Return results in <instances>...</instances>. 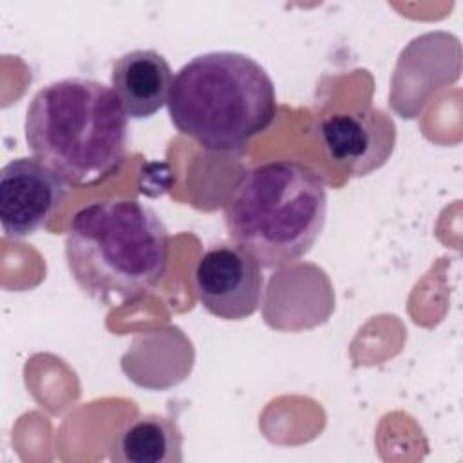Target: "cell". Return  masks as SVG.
Wrapping results in <instances>:
<instances>
[{"label": "cell", "mask_w": 463, "mask_h": 463, "mask_svg": "<svg viewBox=\"0 0 463 463\" xmlns=\"http://www.w3.org/2000/svg\"><path fill=\"white\" fill-rule=\"evenodd\" d=\"M63 251L76 286L98 304L119 307L150 293L165 277L170 235L148 204L105 199L72 215Z\"/></svg>", "instance_id": "1"}, {"label": "cell", "mask_w": 463, "mask_h": 463, "mask_svg": "<svg viewBox=\"0 0 463 463\" xmlns=\"http://www.w3.org/2000/svg\"><path fill=\"white\" fill-rule=\"evenodd\" d=\"M34 159L65 184L90 188L116 175L128 150V116L112 87L83 76L38 89L25 112Z\"/></svg>", "instance_id": "2"}, {"label": "cell", "mask_w": 463, "mask_h": 463, "mask_svg": "<svg viewBox=\"0 0 463 463\" xmlns=\"http://www.w3.org/2000/svg\"><path fill=\"white\" fill-rule=\"evenodd\" d=\"M172 125L212 152H241L277 116L275 83L251 56L212 51L194 56L174 76Z\"/></svg>", "instance_id": "3"}, {"label": "cell", "mask_w": 463, "mask_h": 463, "mask_svg": "<svg viewBox=\"0 0 463 463\" xmlns=\"http://www.w3.org/2000/svg\"><path fill=\"white\" fill-rule=\"evenodd\" d=\"M326 213L320 174L297 159H275L242 175L224 206V224L235 244L273 269L311 251Z\"/></svg>", "instance_id": "4"}, {"label": "cell", "mask_w": 463, "mask_h": 463, "mask_svg": "<svg viewBox=\"0 0 463 463\" xmlns=\"http://www.w3.org/2000/svg\"><path fill=\"white\" fill-rule=\"evenodd\" d=\"M195 293L203 307L221 320H244L262 302L260 262L235 242L210 246L195 264Z\"/></svg>", "instance_id": "5"}, {"label": "cell", "mask_w": 463, "mask_h": 463, "mask_svg": "<svg viewBox=\"0 0 463 463\" xmlns=\"http://www.w3.org/2000/svg\"><path fill=\"white\" fill-rule=\"evenodd\" d=\"M65 183L34 157H14L0 170V224L9 239L45 228L65 199Z\"/></svg>", "instance_id": "6"}, {"label": "cell", "mask_w": 463, "mask_h": 463, "mask_svg": "<svg viewBox=\"0 0 463 463\" xmlns=\"http://www.w3.org/2000/svg\"><path fill=\"white\" fill-rule=\"evenodd\" d=\"M318 134L327 157L354 177L385 165L396 143V125L380 109L327 114Z\"/></svg>", "instance_id": "7"}, {"label": "cell", "mask_w": 463, "mask_h": 463, "mask_svg": "<svg viewBox=\"0 0 463 463\" xmlns=\"http://www.w3.org/2000/svg\"><path fill=\"white\" fill-rule=\"evenodd\" d=\"M174 74L166 58L154 49H132L118 56L110 71V87L132 119H146L166 103Z\"/></svg>", "instance_id": "8"}, {"label": "cell", "mask_w": 463, "mask_h": 463, "mask_svg": "<svg viewBox=\"0 0 463 463\" xmlns=\"http://www.w3.org/2000/svg\"><path fill=\"white\" fill-rule=\"evenodd\" d=\"M110 459L121 463H181L183 434L170 416H139L119 430Z\"/></svg>", "instance_id": "9"}]
</instances>
